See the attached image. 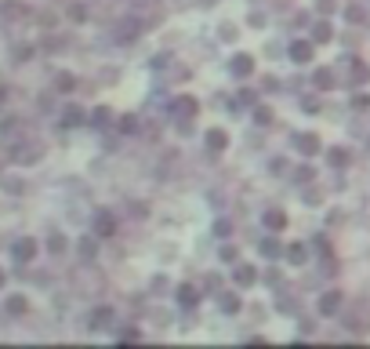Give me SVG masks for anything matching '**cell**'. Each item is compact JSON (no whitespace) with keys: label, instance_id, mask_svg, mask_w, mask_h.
Segmentation results:
<instances>
[{"label":"cell","instance_id":"1","mask_svg":"<svg viewBox=\"0 0 370 349\" xmlns=\"http://www.w3.org/2000/svg\"><path fill=\"white\" fill-rule=\"evenodd\" d=\"M171 109H174V113H181V117H193V113H196V102H193L189 95H181V98H174V102H171Z\"/></svg>","mask_w":370,"mask_h":349},{"label":"cell","instance_id":"2","mask_svg":"<svg viewBox=\"0 0 370 349\" xmlns=\"http://www.w3.org/2000/svg\"><path fill=\"white\" fill-rule=\"evenodd\" d=\"M341 291H330V295H323V302H319V309L323 313H337V306H341Z\"/></svg>","mask_w":370,"mask_h":349},{"label":"cell","instance_id":"3","mask_svg":"<svg viewBox=\"0 0 370 349\" xmlns=\"http://www.w3.org/2000/svg\"><path fill=\"white\" fill-rule=\"evenodd\" d=\"M254 69V62H251V55H236V62H233V73L236 77H247V73Z\"/></svg>","mask_w":370,"mask_h":349},{"label":"cell","instance_id":"4","mask_svg":"<svg viewBox=\"0 0 370 349\" xmlns=\"http://www.w3.org/2000/svg\"><path fill=\"white\" fill-rule=\"evenodd\" d=\"M207 146H211V149H225V146H229V135H225V131H218V128L207 131Z\"/></svg>","mask_w":370,"mask_h":349},{"label":"cell","instance_id":"5","mask_svg":"<svg viewBox=\"0 0 370 349\" xmlns=\"http://www.w3.org/2000/svg\"><path fill=\"white\" fill-rule=\"evenodd\" d=\"M298 149H301V153H316L319 139H316V135H298Z\"/></svg>","mask_w":370,"mask_h":349},{"label":"cell","instance_id":"6","mask_svg":"<svg viewBox=\"0 0 370 349\" xmlns=\"http://www.w3.org/2000/svg\"><path fill=\"white\" fill-rule=\"evenodd\" d=\"M290 55H294L298 62H308V58H312V44H294V48H290Z\"/></svg>","mask_w":370,"mask_h":349},{"label":"cell","instance_id":"7","mask_svg":"<svg viewBox=\"0 0 370 349\" xmlns=\"http://www.w3.org/2000/svg\"><path fill=\"white\" fill-rule=\"evenodd\" d=\"M265 225H269V229H283L287 218L280 215V211H269V215H265Z\"/></svg>","mask_w":370,"mask_h":349},{"label":"cell","instance_id":"8","mask_svg":"<svg viewBox=\"0 0 370 349\" xmlns=\"http://www.w3.org/2000/svg\"><path fill=\"white\" fill-rule=\"evenodd\" d=\"M181 302H185V306H193V302H196V287H189V284H185L181 287V295H178Z\"/></svg>","mask_w":370,"mask_h":349},{"label":"cell","instance_id":"9","mask_svg":"<svg viewBox=\"0 0 370 349\" xmlns=\"http://www.w3.org/2000/svg\"><path fill=\"white\" fill-rule=\"evenodd\" d=\"M316 84L330 87V84H334V73H330V69H319V73H316Z\"/></svg>","mask_w":370,"mask_h":349},{"label":"cell","instance_id":"10","mask_svg":"<svg viewBox=\"0 0 370 349\" xmlns=\"http://www.w3.org/2000/svg\"><path fill=\"white\" fill-rule=\"evenodd\" d=\"M236 280H240V284H254V269H251V266H243V269L236 273Z\"/></svg>","mask_w":370,"mask_h":349},{"label":"cell","instance_id":"11","mask_svg":"<svg viewBox=\"0 0 370 349\" xmlns=\"http://www.w3.org/2000/svg\"><path fill=\"white\" fill-rule=\"evenodd\" d=\"M316 40H330V29H327V22H319V26H316Z\"/></svg>","mask_w":370,"mask_h":349},{"label":"cell","instance_id":"12","mask_svg":"<svg viewBox=\"0 0 370 349\" xmlns=\"http://www.w3.org/2000/svg\"><path fill=\"white\" fill-rule=\"evenodd\" d=\"M290 259L301 262V259H305V248H301V244H294V248H290Z\"/></svg>","mask_w":370,"mask_h":349},{"label":"cell","instance_id":"13","mask_svg":"<svg viewBox=\"0 0 370 349\" xmlns=\"http://www.w3.org/2000/svg\"><path fill=\"white\" fill-rule=\"evenodd\" d=\"M222 306H225V309H236L240 302H236V295H225V298H222Z\"/></svg>","mask_w":370,"mask_h":349}]
</instances>
